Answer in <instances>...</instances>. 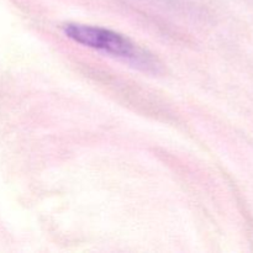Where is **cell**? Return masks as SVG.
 <instances>
[{"label":"cell","mask_w":253,"mask_h":253,"mask_svg":"<svg viewBox=\"0 0 253 253\" xmlns=\"http://www.w3.org/2000/svg\"><path fill=\"white\" fill-rule=\"evenodd\" d=\"M64 34L69 39L74 40L76 42L84 44V46L128 59V61L135 62L136 64L150 66V57L145 56L140 51H137L135 44L130 40L125 39L124 36L110 31V30L86 26V25L69 24L64 26Z\"/></svg>","instance_id":"1"}]
</instances>
